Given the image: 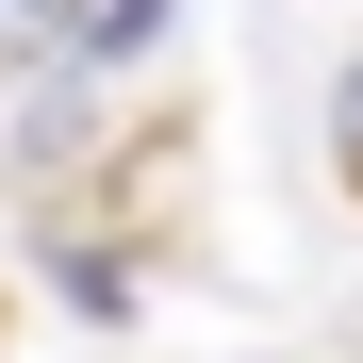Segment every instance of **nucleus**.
Instances as JSON below:
<instances>
[{
  "instance_id": "nucleus-3",
  "label": "nucleus",
  "mask_w": 363,
  "mask_h": 363,
  "mask_svg": "<svg viewBox=\"0 0 363 363\" xmlns=\"http://www.w3.org/2000/svg\"><path fill=\"white\" fill-rule=\"evenodd\" d=\"M330 149H347V182H363V50H347V83H330Z\"/></svg>"
},
{
  "instance_id": "nucleus-1",
  "label": "nucleus",
  "mask_w": 363,
  "mask_h": 363,
  "mask_svg": "<svg viewBox=\"0 0 363 363\" xmlns=\"http://www.w3.org/2000/svg\"><path fill=\"white\" fill-rule=\"evenodd\" d=\"M83 50V0H0V67H67Z\"/></svg>"
},
{
  "instance_id": "nucleus-2",
  "label": "nucleus",
  "mask_w": 363,
  "mask_h": 363,
  "mask_svg": "<svg viewBox=\"0 0 363 363\" xmlns=\"http://www.w3.org/2000/svg\"><path fill=\"white\" fill-rule=\"evenodd\" d=\"M165 17H182V0H83V50H67V67H133Z\"/></svg>"
}]
</instances>
